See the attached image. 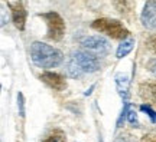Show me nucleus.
<instances>
[{
    "mask_svg": "<svg viewBox=\"0 0 156 142\" xmlns=\"http://www.w3.org/2000/svg\"><path fill=\"white\" fill-rule=\"evenodd\" d=\"M100 68L98 63V58L93 53H90L87 50H80V52H74L67 65L68 75L71 78H81L85 73H93L97 72Z\"/></svg>",
    "mask_w": 156,
    "mask_h": 142,
    "instance_id": "1",
    "label": "nucleus"
},
{
    "mask_svg": "<svg viewBox=\"0 0 156 142\" xmlns=\"http://www.w3.org/2000/svg\"><path fill=\"white\" fill-rule=\"evenodd\" d=\"M30 58L35 65L39 68H56L64 59L61 50L52 48L49 45L42 43V42H34L30 46Z\"/></svg>",
    "mask_w": 156,
    "mask_h": 142,
    "instance_id": "2",
    "label": "nucleus"
},
{
    "mask_svg": "<svg viewBox=\"0 0 156 142\" xmlns=\"http://www.w3.org/2000/svg\"><path fill=\"white\" fill-rule=\"evenodd\" d=\"M91 26L93 29L110 36L112 39H126L129 36V30L123 26V23L114 19H97Z\"/></svg>",
    "mask_w": 156,
    "mask_h": 142,
    "instance_id": "3",
    "label": "nucleus"
},
{
    "mask_svg": "<svg viewBox=\"0 0 156 142\" xmlns=\"http://www.w3.org/2000/svg\"><path fill=\"white\" fill-rule=\"evenodd\" d=\"M46 25H48V38L52 40H61L64 33H65V22L58 13L55 12H48L41 15Z\"/></svg>",
    "mask_w": 156,
    "mask_h": 142,
    "instance_id": "4",
    "label": "nucleus"
},
{
    "mask_svg": "<svg viewBox=\"0 0 156 142\" xmlns=\"http://www.w3.org/2000/svg\"><path fill=\"white\" fill-rule=\"evenodd\" d=\"M81 46L84 50H87L90 53L95 55L97 58L100 56H106L110 50V45L106 39L100 38V36H87V38L81 39Z\"/></svg>",
    "mask_w": 156,
    "mask_h": 142,
    "instance_id": "5",
    "label": "nucleus"
},
{
    "mask_svg": "<svg viewBox=\"0 0 156 142\" xmlns=\"http://www.w3.org/2000/svg\"><path fill=\"white\" fill-rule=\"evenodd\" d=\"M142 25L147 29H156V0L146 2L142 12Z\"/></svg>",
    "mask_w": 156,
    "mask_h": 142,
    "instance_id": "6",
    "label": "nucleus"
},
{
    "mask_svg": "<svg viewBox=\"0 0 156 142\" xmlns=\"http://www.w3.org/2000/svg\"><path fill=\"white\" fill-rule=\"evenodd\" d=\"M39 79L44 83H46L49 88H52L54 91H64L67 88V82L64 76H61L59 73H55V72H44L41 73Z\"/></svg>",
    "mask_w": 156,
    "mask_h": 142,
    "instance_id": "7",
    "label": "nucleus"
},
{
    "mask_svg": "<svg viewBox=\"0 0 156 142\" xmlns=\"http://www.w3.org/2000/svg\"><path fill=\"white\" fill-rule=\"evenodd\" d=\"M140 98L146 104L156 106V82H143L139 86Z\"/></svg>",
    "mask_w": 156,
    "mask_h": 142,
    "instance_id": "8",
    "label": "nucleus"
},
{
    "mask_svg": "<svg viewBox=\"0 0 156 142\" xmlns=\"http://www.w3.org/2000/svg\"><path fill=\"white\" fill-rule=\"evenodd\" d=\"M10 9H12V19H13V23L19 30H23L25 29V22H26V10L20 2H16V3H12Z\"/></svg>",
    "mask_w": 156,
    "mask_h": 142,
    "instance_id": "9",
    "label": "nucleus"
},
{
    "mask_svg": "<svg viewBox=\"0 0 156 142\" xmlns=\"http://www.w3.org/2000/svg\"><path fill=\"white\" fill-rule=\"evenodd\" d=\"M42 142H67V137L65 132L61 129H52L45 135Z\"/></svg>",
    "mask_w": 156,
    "mask_h": 142,
    "instance_id": "10",
    "label": "nucleus"
},
{
    "mask_svg": "<svg viewBox=\"0 0 156 142\" xmlns=\"http://www.w3.org/2000/svg\"><path fill=\"white\" fill-rule=\"evenodd\" d=\"M133 46H134V40L132 38L127 39V40H123L122 45H120L119 49H117V58L122 59V58H124L126 55H129V53L132 52V49H133Z\"/></svg>",
    "mask_w": 156,
    "mask_h": 142,
    "instance_id": "11",
    "label": "nucleus"
},
{
    "mask_svg": "<svg viewBox=\"0 0 156 142\" xmlns=\"http://www.w3.org/2000/svg\"><path fill=\"white\" fill-rule=\"evenodd\" d=\"M140 109L143 111V112H146V114L151 116L152 122H156V112L153 109H151V106H149V105H142V106H140Z\"/></svg>",
    "mask_w": 156,
    "mask_h": 142,
    "instance_id": "12",
    "label": "nucleus"
},
{
    "mask_svg": "<svg viewBox=\"0 0 156 142\" xmlns=\"http://www.w3.org/2000/svg\"><path fill=\"white\" fill-rule=\"evenodd\" d=\"M114 142H134V141H133V138H132V135H129V134H120V135H117Z\"/></svg>",
    "mask_w": 156,
    "mask_h": 142,
    "instance_id": "13",
    "label": "nucleus"
},
{
    "mask_svg": "<svg viewBox=\"0 0 156 142\" xmlns=\"http://www.w3.org/2000/svg\"><path fill=\"white\" fill-rule=\"evenodd\" d=\"M127 114H129V116H127L129 122L136 125V124H137V116H136V112H134V111H129Z\"/></svg>",
    "mask_w": 156,
    "mask_h": 142,
    "instance_id": "14",
    "label": "nucleus"
},
{
    "mask_svg": "<svg viewBox=\"0 0 156 142\" xmlns=\"http://www.w3.org/2000/svg\"><path fill=\"white\" fill-rule=\"evenodd\" d=\"M140 142H156V134H147L142 138Z\"/></svg>",
    "mask_w": 156,
    "mask_h": 142,
    "instance_id": "15",
    "label": "nucleus"
},
{
    "mask_svg": "<svg viewBox=\"0 0 156 142\" xmlns=\"http://www.w3.org/2000/svg\"><path fill=\"white\" fill-rule=\"evenodd\" d=\"M147 46H149V49H151L152 52L156 55V36H153V38L147 42Z\"/></svg>",
    "mask_w": 156,
    "mask_h": 142,
    "instance_id": "16",
    "label": "nucleus"
},
{
    "mask_svg": "<svg viewBox=\"0 0 156 142\" xmlns=\"http://www.w3.org/2000/svg\"><path fill=\"white\" fill-rule=\"evenodd\" d=\"M17 101H19V108H20V111H19V112H20V115H25V109H23V95L22 93H19V95H17Z\"/></svg>",
    "mask_w": 156,
    "mask_h": 142,
    "instance_id": "17",
    "label": "nucleus"
},
{
    "mask_svg": "<svg viewBox=\"0 0 156 142\" xmlns=\"http://www.w3.org/2000/svg\"><path fill=\"white\" fill-rule=\"evenodd\" d=\"M149 71H151L152 73H153V76L156 78V59L149 62Z\"/></svg>",
    "mask_w": 156,
    "mask_h": 142,
    "instance_id": "18",
    "label": "nucleus"
}]
</instances>
